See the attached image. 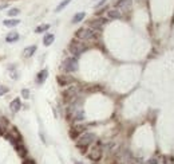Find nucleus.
Masks as SVG:
<instances>
[{
    "label": "nucleus",
    "instance_id": "obj_2",
    "mask_svg": "<svg viewBox=\"0 0 174 164\" xmlns=\"http://www.w3.org/2000/svg\"><path fill=\"white\" fill-rule=\"evenodd\" d=\"M75 38L78 40L88 42V40H94L96 38V34H95V31L90 27H80L79 30L75 32Z\"/></svg>",
    "mask_w": 174,
    "mask_h": 164
},
{
    "label": "nucleus",
    "instance_id": "obj_9",
    "mask_svg": "<svg viewBox=\"0 0 174 164\" xmlns=\"http://www.w3.org/2000/svg\"><path fill=\"white\" fill-rule=\"evenodd\" d=\"M131 6H133V0H118V2L115 3V8H118V10L122 12H127L131 10Z\"/></svg>",
    "mask_w": 174,
    "mask_h": 164
},
{
    "label": "nucleus",
    "instance_id": "obj_7",
    "mask_svg": "<svg viewBox=\"0 0 174 164\" xmlns=\"http://www.w3.org/2000/svg\"><path fill=\"white\" fill-rule=\"evenodd\" d=\"M108 22V20L106 18H95V19H91L90 22H88V27L92 28L94 31H100L103 28V26Z\"/></svg>",
    "mask_w": 174,
    "mask_h": 164
},
{
    "label": "nucleus",
    "instance_id": "obj_3",
    "mask_svg": "<svg viewBox=\"0 0 174 164\" xmlns=\"http://www.w3.org/2000/svg\"><path fill=\"white\" fill-rule=\"evenodd\" d=\"M68 50L74 57H79L80 54H83L84 51L87 50V44L83 42V40H72V42L68 44Z\"/></svg>",
    "mask_w": 174,
    "mask_h": 164
},
{
    "label": "nucleus",
    "instance_id": "obj_22",
    "mask_svg": "<svg viewBox=\"0 0 174 164\" xmlns=\"http://www.w3.org/2000/svg\"><path fill=\"white\" fill-rule=\"evenodd\" d=\"M20 14V10H19V8H11V10L10 11H7V15L8 16H10V18H16V16H18Z\"/></svg>",
    "mask_w": 174,
    "mask_h": 164
},
{
    "label": "nucleus",
    "instance_id": "obj_10",
    "mask_svg": "<svg viewBox=\"0 0 174 164\" xmlns=\"http://www.w3.org/2000/svg\"><path fill=\"white\" fill-rule=\"evenodd\" d=\"M56 81H58L59 86H68L70 84H72V82H74L72 77L66 75V74H60V75H58V77H56Z\"/></svg>",
    "mask_w": 174,
    "mask_h": 164
},
{
    "label": "nucleus",
    "instance_id": "obj_24",
    "mask_svg": "<svg viewBox=\"0 0 174 164\" xmlns=\"http://www.w3.org/2000/svg\"><path fill=\"white\" fill-rule=\"evenodd\" d=\"M22 97L26 98V100H27V98H30V90H28V89H23L22 90Z\"/></svg>",
    "mask_w": 174,
    "mask_h": 164
},
{
    "label": "nucleus",
    "instance_id": "obj_6",
    "mask_svg": "<svg viewBox=\"0 0 174 164\" xmlns=\"http://www.w3.org/2000/svg\"><path fill=\"white\" fill-rule=\"evenodd\" d=\"M62 69L66 73H74L78 70V59H76V57H68L63 61L62 63Z\"/></svg>",
    "mask_w": 174,
    "mask_h": 164
},
{
    "label": "nucleus",
    "instance_id": "obj_20",
    "mask_svg": "<svg viewBox=\"0 0 174 164\" xmlns=\"http://www.w3.org/2000/svg\"><path fill=\"white\" fill-rule=\"evenodd\" d=\"M50 30V24H40L35 28V34H42V32H46Z\"/></svg>",
    "mask_w": 174,
    "mask_h": 164
},
{
    "label": "nucleus",
    "instance_id": "obj_18",
    "mask_svg": "<svg viewBox=\"0 0 174 164\" xmlns=\"http://www.w3.org/2000/svg\"><path fill=\"white\" fill-rule=\"evenodd\" d=\"M54 40H55V35L54 34H46L44 35V38H43V44L46 47H48V46H51V44L54 43Z\"/></svg>",
    "mask_w": 174,
    "mask_h": 164
},
{
    "label": "nucleus",
    "instance_id": "obj_31",
    "mask_svg": "<svg viewBox=\"0 0 174 164\" xmlns=\"http://www.w3.org/2000/svg\"><path fill=\"white\" fill-rule=\"evenodd\" d=\"M75 164H82V163H79V162H75Z\"/></svg>",
    "mask_w": 174,
    "mask_h": 164
},
{
    "label": "nucleus",
    "instance_id": "obj_23",
    "mask_svg": "<svg viewBox=\"0 0 174 164\" xmlns=\"http://www.w3.org/2000/svg\"><path fill=\"white\" fill-rule=\"evenodd\" d=\"M8 89L7 86H4V85H0V96H4V94H7L8 93Z\"/></svg>",
    "mask_w": 174,
    "mask_h": 164
},
{
    "label": "nucleus",
    "instance_id": "obj_8",
    "mask_svg": "<svg viewBox=\"0 0 174 164\" xmlns=\"http://www.w3.org/2000/svg\"><path fill=\"white\" fill-rule=\"evenodd\" d=\"M84 132H86V126L78 124V125L72 126V128L70 129V132H68V134H70V137L72 139V140H76V139H78L80 134L84 133Z\"/></svg>",
    "mask_w": 174,
    "mask_h": 164
},
{
    "label": "nucleus",
    "instance_id": "obj_5",
    "mask_svg": "<svg viewBox=\"0 0 174 164\" xmlns=\"http://www.w3.org/2000/svg\"><path fill=\"white\" fill-rule=\"evenodd\" d=\"M78 93H79V88L76 85H71L68 86L67 89H64L62 92V96H63V100L66 102H74L78 97Z\"/></svg>",
    "mask_w": 174,
    "mask_h": 164
},
{
    "label": "nucleus",
    "instance_id": "obj_14",
    "mask_svg": "<svg viewBox=\"0 0 174 164\" xmlns=\"http://www.w3.org/2000/svg\"><path fill=\"white\" fill-rule=\"evenodd\" d=\"M107 16H108V19H121L122 18V12L118 8H112V10L107 11Z\"/></svg>",
    "mask_w": 174,
    "mask_h": 164
},
{
    "label": "nucleus",
    "instance_id": "obj_25",
    "mask_svg": "<svg viewBox=\"0 0 174 164\" xmlns=\"http://www.w3.org/2000/svg\"><path fill=\"white\" fill-rule=\"evenodd\" d=\"M107 10H108V8H107V7H103V8H100V10H99L98 12H96V16H99V15H102V14H103V12H104V11H107Z\"/></svg>",
    "mask_w": 174,
    "mask_h": 164
},
{
    "label": "nucleus",
    "instance_id": "obj_26",
    "mask_svg": "<svg viewBox=\"0 0 174 164\" xmlns=\"http://www.w3.org/2000/svg\"><path fill=\"white\" fill-rule=\"evenodd\" d=\"M23 164H36L34 160H32V159H27V160H24L23 162Z\"/></svg>",
    "mask_w": 174,
    "mask_h": 164
},
{
    "label": "nucleus",
    "instance_id": "obj_1",
    "mask_svg": "<svg viewBox=\"0 0 174 164\" xmlns=\"http://www.w3.org/2000/svg\"><path fill=\"white\" fill-rule=\"evenodd\" d=\"M96 141V136H95V133H90V132H84L82 133L80 136L76 139V147L82 151V153L86 152V149L88 148L90 145H92Z\"/></svg>",
    "mask_w": 174,
    "mask_h": 164
},
{
    "label": "nucleus",
    "instance_id": "obj_30",
    "mask_svg": "<svg viewBox=\"0 0 174 164\" xmlns=\"http://www.w3.org/2000/svg\"><path fill=\"white\" fill-rule=\"evenodd\" d=\"M125 164H135V163H133V162H126Z\"/></svg>",
    "mask_w": 174,
    "mask_h": 164
},
{
    "label": "nucleus",
    "instance_id": "obj_21",
    "mask_svg": "<svg viewBox=\"0 0 174 164\" xmlns=\"http://www.w3.org/2000/svg\"><path fill=\"white\" fill-rule=\"evenodd\" d=\"M71 2H72V0H63V2H60V3L58 4V7L55 8V12H60V11L63 10V8H66Z\"/></svg>",
    "mask_w": 174,
    "mask_h": 164
},
{
    "label": "nucleus",
    "instance_id": "obj_16",
    "mask_svg": "<svg viewBox=\"0 0 174 164\" xmlns=\"http://www.w3.org/2000/svg\"><path fill=\"white\" fill-rule=\"evenodd\" d=\"M18 39H19V32H16V31H11L6 35V42L7 43H14Z\"/></svg>",
    "mask_w": 174,
    "mask_h": 164
},
{
    "label": "nucleus",
    "instance_id": "obj_17",
    "mask_svg": "<svg viewBox=\"0 0 174 164\" xmlns=\"http://www.w3.org/2000/svg\"><path fill=\"white\" fill-rule=\"evenodd\" d=\"M36 44H32V46H27L26 48H24V51H23V55L26 57V58H30V57H32L36 52Z\"/></svg>",
    "mask_w": 174,
    "mask_h": 164
},
{
    "label": "nucleus",
    "instance_id": "obj_29",
    "mask_svg": "<svg viewBox=\"0 0 174 164\" xmlns=\"http://www.w3.org/2000/svg\"><path fill=\"white\" fill-rule=\"evenodd\" d=\"M4 8H8V3H6V4H0V10H4Z\"/></svg>",
    "mask_w": 174,
    "mask_h": 164
},
{
    "label": "nucleus",
    "instance_id": "obj_11",
    "mask_svg": "<svg viewBox=\"0 0 174 164\" xmlns=\"http://www.w3.org/2000/svg\"><path fill=\"white\" fill-rule=\"evenodd\" d=\"M15 148H16V152H18V155H19L20 157H26V156H27L28 149H27V147L23 144V141L16 143V144H15Z\"/></svg>",
    "mask_w": 174,
    "mask_h": 164
},
{
    "label": "nucleus",
    "instance_id": "obj_4",
    "mask_svg": "<svg viewBox=\"0 0 174 164\" xmlns=\"http://www.w3.org/2000/svg\"><path fill=\"white\" fill-rule=\"evenodd\" d=\"M102 156H103V148H102V145H100V143L95 141L94 144H92L91 149L88 151L87 157L90 159L91 162H99L100 159H102Z\"/></svg>",
    "mask_w": 174,
    "mask_h": 164
},
{
    "label": "nucleus",
    "instance_id": "obj_28",
    "mask_svg": "<svg viewBox=\"0 0 174 164\" xmlns=\"http://www.w3.org/2000/svg\"><path fill=\"white\" fill-rule=\"evenodd\" d=\"M104 3H106V0H100V2H99L98 4H96V6H95V8H100V7H102L103 4H104Z\"/></svg>",
    "mask_w": 174,
    "mask_h": 164
},
{
    "label": "nucleus",
    "instance_id": "obj_12",
    "mask_svg": "<svg viewBox=\"0 0 174 164\" xmlns=\"http://www.w3.org/2000/svg\"><path fill=\"white\" fill-rule=\"evenodd\" d=\"M47 77H48V70L47 69H43L42 71H39L38 73V75H36V84L38 85H42V84H44V81L47 80Z\"/></svg>",
    "mask_w": 174,
    "mask_h": 164
},
{
    "label": "nucleus",
    "instance_id": "obj_27",
    "mask_svg": "<svg viewBox=\"0 0 174 164\" xmlns=\"http://www.w3.org/2000/svg\"><path fill=\"white\" fill-rule=\"evenodd\" d=\"M147 164H158V160H157V159H154V157H153V159H150V160L147 162Z\"/></svg>",
    "mask_w": 174,
    "mask_h": 164
},
{
    "label": "nucleus",
    "instance_id": "obj_13",
    "mask_svg": "<svg viewBox=\"0 0 174 164\" xmlns=\"http://www.w3.org/2000/svg\"><path fill=\"white\" fill-rule=\"evenodd\" d=\"M10 109H11V112H14V113H18L19 110L22 109V101H20V98H15V100L11 101Z\"/></svg>",
    "mask_w": 174,
    "mask_h": 164
},
{
    "label": "nucleus",
    "instance_id": "obj_19",
    "mask_svg": "<svg viewBox=\"0 0 174 164\" xmlns=\"http://www.w3.org/2000/svg\"><path fill=\"white\" fill-rule=\"evenodd\" d=\"M84 18H86V12H76V14L74 15V18H72V24L82 22Z\"/></svg>",
    "mask_w": 174,
    "mask_h": 164
},
{
    "label": "nucleus",
    "instance_id": "obj_15",
    "mask_svg": "<svg viewBox=\"0 0 174 164\" xmlns=\"http://www.w3.org/2000/svg\"><path fill=\"white\" fill-rule=\"evenodd\" d=\"M3 24H4L6 27H8V28H14V27H16V26H19V24H20V20L16 19V18H11V19H6V20H4Z\"/></svg>",
    "mask_w": 174,
    "mask_h": 164
}]
</instances>
